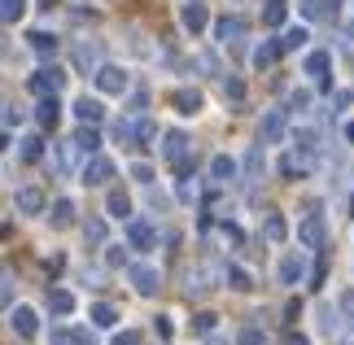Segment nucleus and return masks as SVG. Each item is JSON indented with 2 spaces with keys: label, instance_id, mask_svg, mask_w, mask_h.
<instances>
[{
  "label": "nucleus",
  "instance_id": "f8f14e48",
  "mask_svg": "<svg viewBox=\"0 0 354 345\" xmlns=\"http://www.w3.org/2000/svg\"><path fill=\"white\" fill-rule=\"evenodd\" d=\"M35 122L44 131H57V122H62V101L57 96H39V105H35Z\"/></svg>",
  "mask_w": 354,
  "mask_h": 345
},
{
  "label": "nucleus",
  "instance_id": "f3484780",
  "mask_svg": "<svg viewBox=\"0 0 354 345\" xmlns=\"http://www.w3.org/2000/svg\"><path fill=\"white\" fill-rule=\"evenodd\" d=\"M328 71H333V53L328 48H315L306 57V75L315 79V84H328Z\"/></svg>",
  "mask_w": 354,
  "mask_h": 345
},
{
  "label": "nucleus",
  "instance_id": "72a5a7b5",
  "mask_svg": "<svg viewBox=\"0 0 354 345\" xmlns=\"http://www.w3.org/2000/svg\"><path fill=\"white\" fill-rule=\"evenodd\" d=\"M236 345H267V337H263V328H258V324H250V328H241V333H236Z\"/></svg>",
  "mask_w": 354,
  "mask_h": 345
},
{
  "label": "nucleus",
  "instance_id": "a19ab883",
  "mask_svg": "<svg viewBox=\"0 0 354 345\" xmlns=\"http://www.w3.org/2000/svg\"><path fill=\"white\" fill-rule=\"evenodd\" d=\"M289 109L306 114V109H310V92H306V88H302V92H293V96H289Z\"/></svg>",
  "mask_w": 354,
  "mask_h": 345
},
{
  "label": "nucleus",
  "instance_id": "39448f33",
  "mask_svg": "<svg viewBox=\"0 0 354 345\" xmlns=\"http://www.w3.org/2000/svg\"><path fill=\"white\" fill-rule=\"evenodd\" d=\"M79 158H88V153L79 149L75 136H71V140H62V144H53V171H57V175H75Z\"/></svg>",
  "mask_w": 354,
  "mask_h": 345
},
{
  "label": "nucleus",
  "instance_id": "412c9836",
  "mask_svg": "<svg viewBox=\"0 0 354 345\" xmlns=\"http://www.w3.org/2000/svg\"><path fill=\"white\" fill-rule=\"evenodd\" d=\"M267 171V158H263V144H254L250 153H245V184H258Z\"/></svg>",
  "mask_w": 354,
  "mask_h": 345
},
{
  "label": "nucleus",
  "instance_id": "e433bc0d",
  "mask_svg": "<svg viewBox=\"0 0 354 345\" xmlns=\"http://www.w3.org/2000/svg\"><path fill=\"white\" fill-rule=\"evenodd\" d=\"M22 158H26V162L44 158V140H39V136H26V140H22Z\"/></svg>",
  "mask_w": 354,
  "mask_h": 345
},
{
  "label": "nucleus",
  "instance_id": "7c9ffc66",
  "mask_svg": "<svg viewBox=\"0 0 354 345\" xmlns=\"http://www.w3.org/2000/svg\"><path fill=\"white\" fill-rule=\"evenodd\" d=\"M105 210H110V218H122V223H127V218H131V201L122 197V192H110V201H105Z\"/></svg>",
  "mask_w": 354,
  "mask_h": 345
},
{
  "label": "nucleus",
  "instance_id": "f257e3e1",
  "mask_svg": "<svg viewBox=\"0 0 354 345\" xmlns=\"http://www.w3.org/2000/svg\"><path fill=\"white\" fill-rule=\"evenodd\" d=\"M188 153H193V140H188L184 131H167V136H162V158L175 167V175H180V179L193 175V158H188Z\"/></svg>",
  "mask_w": 354,
  "mask_h": 345
},
{
  "label": "nucleus",
  "instance_id": "c85d7f7f",
  "mask_svg": "<svg viewBox=\"0 0 354 345\" xmlns=\"http://www.w3.org/2000/svg\"><path fill=\"white\" fill-rule=\"evenodd\" d=\"M84 241L92 245V250H101V245H105V218H97V214L88 218V223H84Z\"/></svg>",
  "mask_w": 354,
  "mask_h": 345
},
{
  "label": "nucleus",
  "instance_id": "603ef678",
  "mask_svg": "<svg viewBox=\"0 0 354 345\" xmlns=\"http://www.w3.org/2000/svg\"><path fill=\"white\" fill-rule=\"evenodd\" d=\"M223 236L232 241V245H241V227H236V223H223Z\"/></svg>",
  "mask_w": 354,
  "mask_h": 345
},
{
  "label": "nucleus",
  "instance_id": "a211bd4d",
  "mask_svg": "<svg viewBox=\"0 0 354 345\" xmlns=\"http://www.w3.org/2000/svg\"><path fill=\"white\" fill-rule=\"evenodd\" d=\"M75 118H79V122H92V127H97V122L105 118V105L97 101V96H79V101H75Z\"/></svg>",
  "mask_w": 354,
  "mask_h": 345
},
{
  "label": "nucleus",
  "instance_id": "a18cd8bd",
  "mask_svg": "<svg viewBox=\"0 0 354 345\" xmlns=\"http://www.w3.org/2000/svg\"><path fill=\"white\" fill-rule=\"evenodd\" d=\"M175 192H180V201H197V188H193V184H188V175L180 179V188H175Z\"/></svg>",
  "mask_w": 354,
  "mask_h": 345
},
{
  "label": "nucleus",
  "instance_id": "423d86ee",
  "mask_svg": "<svg viewBox=\"0 0 354 345\" xmlns=\"http://www.w3.org/2000/svg\"><path fill=\"white\" fill-rule=\"evenodd\" d=\"M79 179H84L88 188H105V184L114 179V162L101 158V153H92V158L84 162V171H79Z\"/></svg>",
  "mask_w": 354,
  "mask_h": 345
},
{
  "label": "nucleus",
  "instance_id": "c9c22d12",
  "mask_svg": "<svg viewBox=\"0 0 354 345\" xmlns=\"http://www.w3.org/2000/svg\"><path fill=\"white\" fill-rule=\"evenodd\" d=\"M223 101H232V105L245 101V84H241V79H223Z\"/></svg>",
  "mask_w": 354,
  "mask_h": 345
},
{
  "label": "nucleus",
  "instance_id": "dca6fc26",
  "mask_svg": "<svg viewBox=\"0 0 354 345\" xmlns=\"http://www.w3.org/2000/svg\"><path fill=\"white\" fill-rule=\"evenodd\" d=\"M9 328H13L18 337H35L39 319H35V310H31V306H13V310H9Z\"/></svg>",
  "mask_w": 354,
  "mask_h": 345
},
{
  "label": "nucleus",
  "instance_id": "ddd939ff",
  "mask_svg": "<svg viewBox=\"0 0 354 345\" xmlns=\"http://www.w3.org/2000/svg\"><path fill=\"white\" fill-rule=\"evenodd\" d=\"M13 205H18V214H44V192H39V188H31V184H26V188H18V192H13Z\"/></svg>",
  "mask_w": 354,
  "mask_h": 345
},
{
  "label": "nucleus",
  "instance_id": "4468645a",
  "mask_svg": "<svg viewBox=\"0 0 354 345\" xmlns=\"http://www.w3.org/2000/svg\"><path fill=\"white\" fill-rule=\"evenodd\" d=\"M180 22H184V31H206V22H210V13H206V5L201 0H188V5L180 9Z\"/></svg>",
  "mask_w": 354,
  "mask_h": 345
},
{
  "label": "nucleus",
  "instance_id": "473e14b6",
  "mask_svg": "<svg viewBox=\"0 0 354 345\" xmlns=\"http://www.w3.org/2000/svg\"><path fill=\"white\" fill-rule=\"evenodd\" d=\"M0 18H5V26L22 22L26 18V0H5V5H0Z\"/></svg>",
  "mask_w": 354,
  "mask_h": 345
},
{
  "label": "nucleus",
  "instance_id": "393cba45",
  "mask_svg": "<svg viewBox=\"0 0 354 345\" xmlns=\"http://www.w3.org/2000/svg\"><path fill=\"white\" fill-rule=\"evenodd\" d=\"M263 236H267L271 245H280L284 236H289V223H284V214H267V218H263Z\"/></svg>",
  "mask_w": 354,
  "mask_h": 345
},
{
  "label": "nucleus",
  "instance_id": "6e6552de",
  "mask_svg": "<svg viewBox=\"0 0 354 345\" xmlns=\"http://www.w3.org/2000/svg\"><path fill=\"white\" fill-rule=\"evenodd\" d=\"M26 84H31V92H35V96H57V92H62V84H66V75L57 71V66H39V71L26 79Z\"/></svg>",
  "mask_w": 354,
  "mask_h": 345
},
{
  "label": "nucleus",
  "instance_id": "8fccbe9b",
  "mask_svg": "<svg viewBox=\"0 0 354 345\" xmlns=\"http://www.w3.org/2000/svg\"><path fill=\"white\" fill-rule=\"evenodd\" d=\"M342 5H346V0H319V9H324V18H333V13H337V9H342Z\"/></svg>",
  "mask_w": 354,
  "mask_h": 345
},
{
  "label": "nucleus",
  "instance_id": "864d4df0",
  "mask_svg": "<svg viewBox=\"0 0 354 345\" xmlns=\"http://www.w3.org/2000/svg\"><path fill=\"white\" fill-rule=\"evenodd\" d=\"M346 140H350V144H354V122H350V127H346Z\"/></svg>",
  "mask_w": 354,
  "mask_h": 345
},
{
  "label": "nucleus",
  "instance_id": "bb28decb",
  "mask_svg": "<svg viewBox=\"0 0 354 345\" xmlns=\"http://www.w3.org/2000/svg\"><path fill=\"white\" fill-rule=\"evenodd\" d=\"M53 227H71L75 223V201L71 197H62V201H53Z\"/></svg>",
  "mask_w": 354,
  "mask_h": 345
},
{
  "label": "nucleus",
  "instance_id": "c756f323",
  "mask_svg": "<svg viewBox=\"0 0 354 345\" xmlns=\"http://www.w3.org/2000/svg\"><path fill=\"white\" fill-rule=\"evenodd\" d=\"M31 48H35V57H53V53H57V35L35 31V35H31Z\"/></svg>",
  "mask_w": 354,
  "mask_h": 345
},
{
  "label": "nucleus",
  "instance_id": "4be33fe9",
  "mask_svg": "<svg viewBox=\"0 0 354 345\" xmlns=\"http://www.w3.org/2000/svg\"><path fill=\"white\" fill-rule=\"evenodd\" d=\"M310 171V158L306 153H284V162H280V175L284 179H302Z\"/></svg>",
  "mask_w": 354,
  "mask_h": 345
},
{
  "label": "nucleus",
  "instance_id": "9d476101",
  "mask_svg": "<svg viewBox=\"0 0 354 345\" xmlns=\"http://www.w3.org/2000/svg\"><path fill=\"white\" fill-rule=\"evenodd\" d=\"M245 31H250V22H245L241 13H232V18H219V22H214V35H219V44H236V39H245Z\"/></svg>",
  "mask_w": 354,
  "mask_h": 345
},
{
  "label": "nucleus",
  "instance_id": "a878e982",
  "mask_svg": "<svg viewBox=\"0 0 354 345\" xmlns=\"http://www.w3.org/2000/svg\"><path fill=\"white\" fill-rule=\"evenodd\" d=\"M75 140H79V149H84L88 158H92V153H97V149H101V136H97V127H92V122H79Z\"/></svg>",
  "mask_w": 354,
  "mask_h": 345
},
{
  "label": "nucleus",
  "instance_id": "20e7f679",
  "mask_svg": "<svg viewBox=\"0 0 354 345\" xmlns=\"http://www.w3.org/2000/svg\"><path fill=\"white\" fill-rule=\"evenodd\" d=\"M284 131H289V114L284 109H267L263 122H258V144H280Z\"/></svg>",
  "mask_w": 354,
  "mask_h": 345
},
{
  "label": "nucleus",
  "instance_id": "4c0bfd02",
  "mask_svg": "<svg viewBox=\"0 0 354 345\" xmlns=\"http://www.w3.org/2000/svg\"><path fill=\"white\" fill-rule=\"evenodd\" d=\"M319 328H324L328 337L337 333V328H342V319H337V310H333V306H319Z\"/></svg>",
  "mask_w": 354,
  "mask_h": 345
},
{
  "label": "nucleus",
  "instance_id": "1a4fd4ad",
  "mask_svg": "<svg viewBox=\"0 0 354 345\" xmlns=\"http://www.w3.org/2000/svg\"><path fill=\"white\" fill-rule=\"evenodd\" d=\"M324 236H328L324 218H319V214H306V218H302V227H297V241H302L306 250H319V245H324Z\"/></svg>",
  "mask_w": 354,
  "mask_h": 345
},
{
  "label": "nucleus",
  "instance_id": "de8ad7c7",
  "mask_svg": "<svg viewBox=\"0 0 354 345\" xmlns=\"http://www.w3.org/2000/svg\"><path fill=\"white\" fill-rule=\"evenodd\" d=\"M13 122H22V109L18 105H5V127H13Z\"/></svg>",
  "mask_w": 354,
  "mask_h": 345
},
{
  "label": "nucleus",
  "instance_id": "49530a36",
  "mask_svg": "<svg viewBox=\"0 0 354 345\" xmlns=\"http://www.w3.org/2000/svg\"><path fill=\"white\" fill-rule=\"evenodd\" d=\"M71 341H75V345H97V337H92L88 328H75V333H71Z\"/></svg>",
  "mask_w": 354,
  "mask_h": 345
},
{
  "label": "nucleus",
  "instance_id": "2f4dec72",
  "mask_svg": "<svg viewBox=\"0 0 354 345\" xmlns=\"http://www.w3.org/2000/svg\"><path fill=\"white\" fill-rule=\"evenodd\" d=\"M306 39H310V31H306V26H289V31L280 35V44H284V53H293V48H302Z\"/></svg>",
  "mask_w": 354,
  "mask_h": 345
},
{
  "label": "nucleus",
  "instance_id": "79ce46f5",
  "mask_svg": "<svg viewBox=\"0 0 354 345\" xmlns=\"http://www.w3.org/2000/svg\"><path fill=\"white\" fill-rule=\"evenodd\" d=\"M114 345H140V333H136V328H122V333L114 337Z\"/></svg>",
  "mask_w": 354,
  "mask_h": 345
},
{
  "label": "nucleus",
  "instance_id": "f704fd0d",
  "mask_svg": "<svg viewBox=\"0 0 354 345\" xmlns=\"http://www.w3.org/2000/svg\"><path fill=\"white\" fill-rule=\"evenodd\" d=\"M223 280L232 284V288H241V293H245V288H254V284H250V271H245V267H227Z\"/></svg>",
  "mask_w": 354,
  "mask_h": 345
},
{
  "label": "nucleus",
  "instance_id": "7ed1b4c3",
  "mask_svg": "<svg viewBox=\"0 0 354 345\" xmlns=\"http://www.w3.org/2000/svg\"><path fill=\"white\" fill-rule=\"evenodd\" d=\"M127 280L136 284V293H140V297H153L158 288H162V271L149 267V262H131V267H127Z\"/></svg>",
  "mask_w": 354,
  "mask_h": 345
},
{
  "label": "nucleus",
  "instance_id": "6ab92c4d",
  "mask_svg": "<svg viewBox=\"0 0 354 345\" xmlns=\"http://www.w3.org/2000/svg\"><path fill=\"white\" fill-rule=\"evenodd\" d=\"M171 105L180 109V114H197V109H201V92L197 88H175L171 92Z\"/></svg>",
  "mask_w": 354,
  "mask_h": 345
},
{
  "label": "nucleus",
  "instance_id": "3c124183",
  "mask_svg": "<svg viewBox=\"0 0 354 345\" xmlns=\"http://www.w3.org/2000/svg\"><path fill=\"white\" fill-rule=\"evenodd\" d=\"M105 262H110V267H122V262H127V254H122V250H114V245H110V254H105Z\"/></svg>",
  "mask_w": 354,
  "mask_h": 345
},
{
  "label": "nucleus",
  "instance_id": "0eeeda50",
  "mask_svg": "<svg viewBox=\"0 0 354 345\" xmlns=\"http://www.w3.org/2000/svg\"><path fill=\"white\" fill-rule=\"evenodd\" d=\"M92 79H97V88H101L105 96H122V92L131 88V75L122 71V66H101V71L92 75Z\"/></svg>",
  "mask_w": 354,
  "mask_h": 345
},
{
  "label": "nucleus",
  "instance_id": "b1692460",
  "mask_svg": "<svg viewBox=\"0 0 354 345\" xmlns=\"http://www.w3.org/2000/svg\"><path fill=\"white\" fill-rule=\"evenodd\" d=\"M48 310L53 315H75V293L71 288H48Z\"/></svg>",
  "mask_w": 354,
  "mask_h": 345
},
{
  "label": "nucleus",
  "instance_id": "aec40b11",
  "mask_svg": "<svg viewBox=\"0 0 354 345\" xmlns=\"http://www.w3.org/2000/svg\"><path fill=\"white\" fill-rule=\"evenodd\" d=\"M210 179H214V184H227V179H236V162L232 158H227V153H214L210 158Z\"/></svg>",
  "mask_w": 354,
  "mask_h": 345
},
{
  "label": "nucleus",
  "instance_id": "09e8293b",
  "mask_svg": "<svg viewBox=\"0 0 354 345\" xmlns=\"http://www.w3.org/2000/svg\"><path fill=\"white\" fill-rule=\"evenodd\" d=\"M0 297H5V306L13 301V275H9V271H5V284H0Z\"/></svg>",
  "mask_w": 354,
  "mask_h": 345
},
{
  "label": "nucleus",
  "instance_id": "2eb2a0df",
  "mask_svg": "<svg viewBox=\"0 0 354 345\" xmlns=\"http://www.w3.org/2000/svg\"><path fill=\"white\" fill-rule=\"evenodd\" d=\"M302 275H306V262H302V254H284V258H280V284H284V288L302 284Z\"/></svg>",
  "mask_w": 354,
  "mask_h": 345
},
{
  "label": "nucleus",
  "instance_id": "cd10ccee",
  "mask_svg": "<svg viewBox=\"0 0 354 345\" xmlns=\"http://www.w3.org/2000/svg\"><path fill=\"white\" fill-rule=\"evenodd\" d=\"M88 319L97 324V328H114V324H118V310L110 306V301H97V306L88 310Z\"/></svg>",
  "mask_w": 354,
  "mask_h": 345
},
{
  "label": "nucleus",
  "instance_id": "5fc2aeb1",
  "mask_svg": "<svg viewBox=\"0 0 354 345\" xmlns=\"http://www.w3.org/2000/svg\"><path fill=\"white\" fill-rule=\"evenodd\" d=\"M53 345H71V341H66V337H57V341H53Z\"/></svg>",
  "mask_w": 354,
  "mask_h": 345
},
{
  "label": "nucleus",
  "instance_id": "5701e85b",
  "mask_svg": "<svg viewBox=\"0 0 354 345\" xmlns=\"http://www.w3.org/2000/svg\"><path fill=\"white\" fill-rule=\"evenodd\" d=\"M280 53H284L280 39H267V44H258V48H254V66H258V71H267V66H276Z\"/></svg>",
  "mask_w": 354,
  "mask_h": 345
},
{
  "label": "nucleus",
  "instance_id": "f03ea898",
  "mask_svg": "<svg viewBox=\"0 0 354 345\" xmlns=\"http://www.w3.org/2000/svg\"><path fill=\"white\" fill-rule=\"evenodd\" d=\"M122 236H127V245H131V250H140V254L158 250V232H153L149 218H127V223H122Z\"/></svg>",
  "mask_w": 354,
  "mask_h": 345
},
{
  "label": "nucleus",
  "instance_id": "9b49d317",
  "mask_svg": "<svg viewBox=\"0 0 354 345\" xmlns=\"http://www.w3.org/2000/svg\"><path fill=\"white\" fill-rule=\"evenodd\" d=\"M75 66L79 71H92V75L101 71V44L97 39H79L75 44Z\"/></svg>",
  "mask_w": 354,
  "mask_h": 345
},
{
  "label": "nucleus",
  "instance_id": "58836bf2",
  "mask_svg": "<svg viewBox=\"0 0 354 345\" xmlns=\"http://www.w3.org/2000/svg\"><path fill=\"white\" fill-rule=\"evenodd\" d=\"M197 66H201L206 75H219V57H214L210 48H206V53H197Z\"/></svg>",
  "mask_w": 354,
  "mask_h": 345
},
{
  "label": "nucleus",
  "instance_id": "ea45409f",
  "mask_svg": "<svg viewBox=\"0 0 354 345\" xmlns=\"http://www.w3.org/2000/svg\"><path fill=\"white\" fill-rule=\"evenodd\" d=\"M136 127H140V149H149V144H153V136H158V127H153L149 118H140Z\"/></svg>",
  "mask_w": 354,
  "mask_h": 345
},
{
  "label": "nucleus",
  "instance_id": "c03bdc74",
  "mask_svg": "<svg viewBox=\"0 0 354 345\" xmlns=\"http://www.w3.org/2000/svg\"><path fill=\"white\" fill-rule=\"evenodd\" d=\"M131 179H140V184H149V179H153V167H145V162H136V167H131Z\"/></svg>",
  "mask_w": 354,
  "mask_h": 345
},
{
  "label": "nucleus",
  "instance_id": "37998d69",
  "mask_svg": "<svg viewBox=\"0 0 354 345\" xmlns=\"http://www.w3.org/2000/svg\"><path fill=\"white\" fill-rule=\"evenodd\" d=\"M214 319H219V315L201 310V315H197V333H214Z\"/></svg>",
  "mask_w": 354,
  "mask_h": 345
}]
</instances>
